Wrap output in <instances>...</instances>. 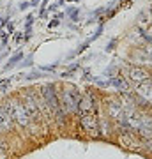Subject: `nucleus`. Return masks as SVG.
<instances>
[{
  "instance_id": "obj_1",
  "label": "nucleus",
  "mask_w": 152,
  "mask_h": 159,
  "mask_svg": "<svg viewBox=\"0 0 152 159\" xmlns=\"http://www.w3.org/2000/svg\"><path fill=\"white\" fill-rule=\"evenodd\" d=\"M41 97H43V102H44L46 110L50 117L55 119V124L62 129L64 124H66V111L60 106V101H58V92H57V83H44L41 87Z\"/></svg>"
},
{
  "instance_id": "obj_2",
  "label": "nucleus",
  "mask_w": 152,
  "mask_h": 159,
  "mask_svg": "<svg viewBox=\"0 0 152 159\" xmlns=\"http://www.w3.org/2000/svg\"><path fill=\"white\" fill-rule=\"evenodd\" d=\"M57 89H58V101H60V106L66 111V115H78V104H80V94L78 87L74 85H58L57 83Z\"/></svg>"
},
{
  "instance_id": "obj_3",
  "label": "nucleus",
  "mask_w": 152,
  "mask_h": 159,
  "mask_svg": "<svg viewBox=\"0 0 152 159\" xmlns=\"http://www.w3.org/2000/svg\"><path fill=\"white\" fill-rule=\"evenodd\" d=\"M7 106H9V111H11V115H12L14 124H16L18 127H21V129H28L32 119H30V115H28L27 108H25V104H23L21 97L11 96L7 99Z\"/></svg>"
},
{
  "instance_id": "obj_4",
  "label": "nucleus",
  "mask_w": 152,
  "mask_h": 159,
  "mask_svg": "<svg viewBox=\"0 0 152 159\" xmlns=\"http://www.w3.org/2000/svg\"><path fill=\"white\" fill-rule=\"evenodd\" d=\"M120 73H124V78L135 87L143 83V81L152 80V71H149L143 66H127V67L120 69Z\"/></svg>"
},
{
  "instance_id": "obj_5",
  "label": "nucleus",
  "mask_w": 152,
  "mask_h": 159,
  "mask_svg": "<svg viewBox=\"0 0 152 159\" xmlns=\"http://www.w3.org/2000/svg\"><path fill=\"white\" fill-rule=\"evenodd\" d=\"M104 108H106V115L110 120H113V122H117L120 125H126V115H124V110H122V104H120L118 96L108 97Z\"/></svg>"
},
{
  "instance_id": "obj_6",
  "label": "nucleus",
  "mask_w": 152,
  "mask_h": 159,
  "mask_svg": "<svg viewBox=\"0 0 152 159\" xmlns=\"http://www.w3.org/2000/svg\"><path fill=\"white\" fill-rule=\"evenodd\" d=\"M80 127L90 138H101V134H99V117H97V113H80Z\"/></svg>"
},
{
  "instance_id": "obj_7",
  "label": "nucleus",
  "mask_w": 152,
  "mask_h": 159,
  "mask_svg": "<svg viewBox=\"0 0 152 159\" xmlns=\"http://www.w3.org/2000/svg\"><path fill=\"white\" fill-rule=\"evenodd\" d=\"M97 110H99V99H97V94L96 90L92 92L89 90L81 94L80 97V104H78V115L80 113H97Z\"/></svg>"
},
{
  "instance_id": "obj_8",
  "label": "nucleus",
  "mask_w": 152,
  "mask_h": 159,
  "mask_svg": "<svg viewBox=\"0 0 152 159\" xmlns=\"http://www.w3.org/2000/svg\"><path fill=\"white\" fill-rule=\"evenodd\" d=\"M14 120H12V115L9 111V106H7V101L0 102V133H11L14 131Z\"/></svg>"
},
{
  "instance_id": "obj_9",
  "label": "nucleus",
  "mask_w": 152,
  "mask_h": 159,
  "mask_svg": "<svg viewBox=\"0 0 152 159\" xmlns=\"http://www.w3.org/2000/svg\"><path fill=\"white\" fill-rule=\"evenodd\" d=\"M136 134L143 142L152 140V117L149 113H143L141 111V122H140V127L136 129Z\"/></svg>"
},
{
  "instance_id": "obj_10",
  "label": "nucleus",
  "mask_w": 152,
  "mask_h": 159,
  "mask_svg": "<svg viewBox=\"0 0 152 159\" xmlns=\"http://www.w3.org/2000/svg\"><path fill=\"white\" fill-rule=\"evenodd\" d=\"M110 85H113L118 90V94H131L133 89H131V83L122 76V74H115L110 78Z\"/></svg>"
},
{
  "instance_id": "obj_11",
  "label": "nucleus",
  "mask_w": 152,
  "mask_h": 159,
  "mask_svg": "<svg viewBox=\"0 0 152 159\" xmlns=\"http://www.w3.org/2000/svg\"><path fill=\"white\" fill-rule=\"evenodd\" d=\"M135 94L136 96H140L141 99H145L149 104H152V80L143 81V83H140V85H136Z\"/></svg>"
},
{
  "instance_id": "obj_12",
  "label": "nucleus",
  "mask_w": 152,
  "mask_h": 159,
  "mask_svg": "<svg viewBox=\"0 0 152 159\" xmlns=\"http://www.w3.org/2000/svg\"><path fill=\"white\" fill-rule=\"evenodd\" d=\"M152 25V7H147V9H143V11L138 14V18H136V27L140 30H145L149 29Z\"/></svg>"
},
{
  "instance_id": "obj_13",
  "label": "nucleus",
  "mask_w": 152,
  "mask_h": 159,
  "mask_svg": "<svg viewBox=\"0 0 152 159\" xmlns=\"http://www.w3.org/2000/svg\"><path fill=\"white\" fill-rule=\"evenodd\" d=\"M99 134H101V138H112L113 127L110 119H99Z\"/></svg>"
},
{
  "instance_id": "obj_14",
  "label": "nucleus",
  "mask_w": 152,
  "mask_h": 159,
  "mask_svg": "<svg viewBox=\"0 0 152 159\" xmlns=\"http://www.w3.org/2000/svg\"><path fill=\"white\" fill-rule=\"evenodd\" d=\"M20 60H23V53H16L14 57L9 58V60H7V64L4 66V71H9V69H12L18 62H20Z\"/></svg>"
},
{
  "instance_id": "obj_15",
  "label": "nucleus",
  "mask_w": 152,
  "mask_h": 159,
  "mask_svg": "<svg viewBox=\"0 0 152 159\" xmlns=\"http://www.w3.org/2000/svg\"><path fill=\"white\" fill-rule=\"evenodd\" d=\"M76 69H80V62L73 64V66H69V67L66 69V71H64V73L60 74V76H62L64 80H66V78H71V76H73V74H74V71H76Z\"/></svg>"
},
{
  "instance_id": "obj_16",
  "label": "nucleus",
  "mask_w": 152,
  "mask_h": 159,
  "mask_svg": "<svg viewBox=\"0 0 152 159\" xmlns=\"http://www.w3.org/2000/svg\"><path fill=\"white\" fill-rule=\"evenodd\" d=\"M140 34H141V37H143L147 43H152V25L149 27V29H145V30H140Z\"/></svg>"
},
{
  "instance_id": "obj_17",
  "label": "nucleus",
  "mask_w": 152,
  "mask_h": 159,
  "mask_svg": "<svg viewBox=\"0 0 152 159\" xmlns=\"http://www.w3.org/2000/svg\"><path fill=\"white\" fill-rule=\"evenodd\" d=\"M9 85H11V78H9V80H4V81H2V85H0V96H6V94H7V89H9Z\"/></svg>"
},
{
  "instance_id": "obj_18",
  "label": "nucleus",
  "mask_w": 152,
  "mask_h": 159,
  "mask_svg": "<svg viewBox=\"0 0 152 159\" xmlns=\"http://www.w3.org/2000/svg\"><path fill=\"white\" fill-rule=\"evenodd\" d=\"M67 14H69V18H71V20H74V21H76V20H78L80 11L76 9V7H69V9H67Z\"/></svg>"
},
{
  "instance_id": "obj_19",
  "label": "nucleus",
  "mask_w": 152,
  "mask_h": 159,
  "mask_svg": "<svg viewBox=\"0 0 152 159\" xmlns=\"http://www.w3.org/2000/svg\"><path fill=\"white\" fill-rule=\"evenodd\" d=\"M118 44V39H117V37H115V39H112V41H110V43H108V44H106V48H104V50H106V51H113V50H115V46H117Z\"/></svg>"
},
{
  "instance_id": "obj_20",
  "label": "nucleus",
  "mask_w": 152,
  "mask_h": 159,
  "mask_svg": "<svg viewBox=\"0 0 152 159\" xmlns=\"http://www.w3.org/2000/svg\"><path fill=\"white\" fill-rule=\"evenodd\" d=\"M41 76H43V73H41V71H34V73L27 74V76H25V80H35V78H41Z\"/></svg>"
},
{
  "instance_id": "obj_21",
  "label": "nucleus",
  "mask_w": 152,
  "mask_h": 159,
  "mask_svg": "<svg viewBox=\"0 0 152 159\" xmlns=\"http://www.w3.org/2000/svg\"><path fill=\"white\" fill-rule=\"evenodd\" d=\"M0 159H9V152L4 145H0Z\"/></svg>"
},
{
  "instance_id": "obj_22",
  "label": "nucleus",
  "mask_w": 152,
  "mask_h": 159,
  "mask_svg": "<svg viewBox=\"0 0 152 159\" xmlns=\"http://www.w3.org/2000/svg\"><path fill=\"white\" fill-rule=\"evenodd\" d=\"M32 60H34V57H32V55H28V57L25 58V62L21 64V67H30V66H32Z\"/></svg>"
},
{
  "instance_id": "obj_23",
  "label": "nucleus",
  "mask_w": 152,
  "mask_h": 159,
  "mask_svg": "<svg viewBox=\"0 0 152 159\" xmlns=\"http://www.w3.org/2000/svg\"><path fill=\"white\" fill-rule=\"evenodd\" d=\"M58 23H60V20H58V18H55L53 21H50V23H48V29H55V27L58 25Z\"/></svg>"
},
{
  "instance_id": "obj_24",
  "label": "nucleus",
  "mask_w": 152,
  "mask_h": 159,
  "mask_svg": "<svg viewBox=\"0 0 152 159\" xmlns=\"http://www.w3.org/2000/svg\"><path fill=\"white\" fill-rule=\"evenodd\" d=\"M28 7H30V2H21V4H20V11H25Z\"/></svg>"
},
{
  "instance_id": "obj_25",
  "label": "nucleus",
  "mask_w": 152,
  "mask_h": 159,
  "mask_svg": "<svg viewBox=\"0 0 152 159\" xmlns=\"http://www.w3.org/2000/svg\"><path fill=\"white\" fill-rule=\"evenodd\" d=\"M14 43H20V41H21V32H14Z\"/></svg>"
}]
</instances>
